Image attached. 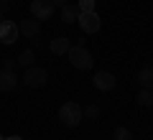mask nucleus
Masks as SVG:
<instances>
[{"mask_svg":"<svg viewBox=\"0 0 153 140\" xmlns=\"http://www.w3.org/2000/svg\"><path fill=\"white\" fill-rule=\"evenodd\" d=\"M82 117H84V110H82L79 102H64L59 107V120L66 127H76V125L82 122Z\"/></svg>","mask_w":153,"mask_h":140,"instance_id":"obj_1","label":"nucleus"},{"mask_svg":"<svg viewBox=\"0 0 153 140\" xmlns=\"http://www.w3.org/2000/svg\"><path fill=\"white\" fill-rule=\"evenodd\" d=\"M66 56H69V61H71V66H74V69H82V71L92 69V64H94L92 54H89L84 46H71Z\"/></svg>","mask_w":153,"mask_h":140,"instance_id":"obj_2","label":"nucleus"},{"mask_svg":"<svg viewBox=\"0 0 153 140\" xmlns=\"http://www.w3.org/2000/svg\"><path fill=\"white\" fill-rule=\"evenodd\" d=\"M54 10H56L54 0H31V13L36 21H49L54 16Z\"/></svg>","mask_w":153,"mask_h":140,"instance_id":"obj_3","label":"nucleus"},{"mask_svg":"<svg viewBox=\"0 0 153 140\" xmlns=\"http://www.w3.org/2000/svg\"><path fill=\"white\" fill-rule=\"evenodd\" d=\"M23 81H26L28 87H33V89H38V87H44L46 81H49V74H46V69H41V66H28L26 74H23Z\"/></svg>","mask_w":153,"mask_h":140,"instance_id":"obj_4","label":"nucleus"},{"mask_svg":"<svg viewBox=\"0 0 153 140\" xmlns=\"http://www.w3.org/2000/svg\"><path fill=\"white\" fill-rule=\"evenodd\" d=\"M76 23H79V28H82L84 33H97L100 28H102V21H100L97 10H92V13H79Z\"/></svg>","mask_w":153,"mask_h":140,"instance_id":"obj_5","label":"nucleus"},{"mask_svg":"<svg viewBox=\"0 0 153 140\" xmlns=\"http://www.w3.org/2000/svg\"><path fill=\"white\" fill-rule=\"evenodd\" d=\"M18 36H21V31L13 21H0V43L3 46H13L18 41Z\"/></svg>","mask_w":153,"mask_h":140,"instance_id":"obj_6","label":"nucleus"},{"mask_svg":"<svg viewBox=\"0 0 153 140\" xmlns=\"http://www.w3.org/2000/svg\"><path fill=\"white\" fill-rule=\"evenodd\" d=\"M92 84H94V89H100V92H110V89H115L117 79H115V74H110V71H97V74L92 76Z\"/></svg>","mask_w":153,"mask_h":140,"instance_id":"obj_7","label":"nucleus"},{"mask_svg":"<svg viewBox=\"0 0 153 140\" xmlns=\"http://www.w3.org/2000/svg\"><path fill=\"white\" fill-rule=\"evenodd\" d=\"M18 31H21V36H26V38H36L38 33H41V21H36V18H26V21L18 23Z\"/></svg>","mask_w":153,"mask_h":140,"instance_id":"obj_8","label":"nucleus"},{"mask_svg":"<svg viewBox=\"0 0 153 140\" xmlns=\"http://www.w3.org/2000/svg\"><path fill=\"white\" fill-rule=\"evenodd\" d=\"M18 84V76L16 71H8V69H0V92H13Z\"/></svg>","mask_w":153,"mask_h":140,"instance_id":"obj_9","label":"nucleus"},{"mask_svg":"<svg viewBox=\"0 0 153 140\" xmlns=\"http://www.w3.org/2000/svg\"><path fill=\"white\" fill-rule=\"evenodd\" d=\"M51 54H56V56H61V54H69V49H71V41L69 38H64V36H56L54 41H51Z\"/></svg>","mask_w":153,"mask_h":140,"instance_id":"obj_10","label":"nucleus"},{"mask_svg":"<svg viewBox=\"0 0 153 140\" xmlns=\"http://www.w3.org/2000/svg\"><path fill=\"white\" fill-rule=\"evenodd\" d=\"M138 84L143 89H153V66H143L138 71Z\"/></svg>","mask_w":153,"mask_h":140,"instance_id":"obj_11","label":"nucleus"},{"mask_svg":"<svg viewBox=\"0 0 153 140\" xmlns=\"http://www.w3.org/2000/svg\"><path fill=\"white\" fill-rule=\"evenodd\" d=\"M76 18H79V8L71 5V3H66V5L61 8V21L64 23H74Z\"/></svg>","mask_w":153,"mask_h":140,"instance_id":"obj_12","label":"nucleus"},{"mask_svg":"<svg viewBox=\"0 0 153 140\" xmlns=\"http://www.w3.org/2000/svg\"><path fill=\"white\" fill-rule=\"evenodd\" d=\"M33 61H36V54H33V49H26L21 51V56H18V66H33Z\"/></svg>","mask_w":153,"mask_h":140,"instance_id":"obj_13","label":"nucleus"},{"mask_svg":"<svg viewBox=\"0 0 153 140\" xmlns=\"http://www.w3.org/2000/svg\"><path fill=\"white\" fill-rule=\"evenodd\" d=\"M138 104H140V107H151L153 104V92L140 87V92H138Z\"/></svg>","mask_w":153,"mask_h":140,"instance_id":"obj_14","label":"nucleus"},{"mask_svg":"<svg viewBox=\"0 0 153 140\" xmlns=\"http://www.w3.org/2000/svg\"><path fill=\"white\" fill-rule=\"evenodd\" d=\"M76 8H79V13H92L97 10V0H76Z\"/></svg>","mask_w":153,"mask_h":140,"instance_id":"obj_15","label":"nucleus"},{"mask_svg":"<svg viewBox=\"0 0 153 140\" xmlns=\"http://www.w3.org/2000/svg\"><path fill=\"white\" fill-rule=\"evenodd\" d=\"M112 138H115V140H133V133H130L128 127H115Z\"/></svg>","mask_w":153,"mask_h":140,"instance_id":"obj_16","label":"nucleus"},{"mask_svg":"<svg viewBox=\"0 0 153 140\" xmlns=\"http://www.w3.org/2000/svg\"><path fill=\"white\" fill-rule=\"evenodd\" d=\"M16 66H18V59H3V69L16 71Z\"/></svg>","mask_w":153,"mask_h":140,"instance_id":"obj_17","label":"nucleus"},{"mask_svg":"<svg viewBox=\"0 0 153 140\" xmlns=\"http://www.w3.org/2000/svg\"><path fill=\"white\" fill-rule=\"evenodd\" d=\"M84 115H89V117H97V115H100V107H97V104H89V107L84 110Z\"/></svg>","mask_w":153,"mask_h":140,"instance_id":"obj_18","label":"nucleus"},{"mask_svg":"<svg viewBox=\"0 0 153 140\" xmlns=\"http://www.w3.org/2000/svg\"><path fill=\"white\" fill-rule=\"evenodd\" d=\"M66 3H69V0H54V5H56V8H64Z\"/></svg>","mask_w":153,"mask_h":140,"instance_id":"obj_19","label":"nucleus"},{"mask_svg":"<svg viewBox=\"0 0 153 140\" xmlns=\"http://www.w3.org/2000/svg\"><path fill=\"white\" fill-rule=\"evenodd\" d=\"M8 140H21V138H18V135H16V138H8Z\"/></svg>","mask_w":153,"mask_h":140,"instance_id":"obj_20","label":"nucleus"},{"mask_svg":"<svg viewBox=\"0 0 153 140\" xmlns=\"http://www.w3.org/2000/svg\"><path fill=\"white\" fill-rule=\"evenodd\" d=\"M0 21H3V8H0Z\"/></svg>","mask_w":153,"mask_h":140,"instance_id":"obj_21","label":"nucleus"},{"mask_svg":"<svg viewBox=\"0 0 153 140\" xmlns=\"http://www.w3.org/2000/svg\"><path fill=\"white\" fill-rule=\"evenodd\" d=\"M3 3H10V0H3Z\"/></svg>","mask_w":153,"mask_h":140,"instance_id":"obj_22","label":"nucleus"},{"mask_svg":"<svg viewBox=\"0 0 153 140\" xmlns=\"http://www.w3.org/2000/svg\"><path fill=\"white\" fill-rule=\"evenodd\" d=\"M151 92H153V89H151Z\"/></svg>","mask_w":153,"mask_h":140,"instance_id":"obj_23","label":"nucleus"}]
</instances>
